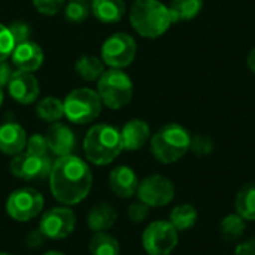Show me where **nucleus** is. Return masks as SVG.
I'll use <instances>...</instances> for the list:
<instances>
[{"label": "nucleus", "instance_id": "19", "mask_svg": "<svg viewBox=\"0 0 255 255\" xmlns=\"http://www.w3.org/2000/svg\"><path fill=\"white\" fill-rule=\"evenodd\" d=\"M91 12L105 24L118 22L126 13V3L124 0H91Z\"/></svg>", "mask_w": 255, "mask_h": 255}, {"label": "nucleus", "instance_id": "36", "mask_svg": "<svg viewBox=\"0 0 255 255\" xmlns=\"http://www.w3.org/2000/svg\"><path fill=\"white\" fill-rule=\"evenodd\" d=\"M235 255H255V238L241 242L235 250Z\"/></svg>", "mask_w": 255, "mask_h": 255}, {"label": "nucleus", "instance_id": "4", "mask_svg": "<svg viewBox=\"0 0 255 255\" xmlns=\"http://www.w3.org/2000/svg\"><path fill=\"white\" fill-rule=\"evenodd\" d=\"M191 143L190 131L181 124H166L151 137V152L154 158L163 164L179 161L188 151Z\"/></svg>", "mask_w": 255, "mask_h": 255}, {"label": "nucleus", "instance_id": "21", "mask_svg": "<svg viewBox=\"0 0 255 255\" xmlns=\"http://www.w3.org/2000/svg\"><path fill=\"white\" fill-rule=\"evenodd\" d=\"M235 209L245 221H255V182L245 184L236 193Z\"/></svg>", "mask_w": 255, "mask_h": 255}, {"label": "nucleus", "instance_id": "18", "mask_svg": "<svg viewBox=\"0 0 255 255\" xmlns=\"http://www.w3.org/2000/svg\"><path fill=\"white\" fill-rule=\"evenodd\" d=\"M120 133H121L123 149L126 151H137L143 148L151 137V128L148 123L143 120L128 121Z\"/></svg>", "mask_w": 255, "mask_h": 255}, {"label": "nucleus", "instance_id": "17", "mask_svg": "<svg viewBox=\"0 0 255 255\" xmlns=\"http://www.w3.org/2000/svg\"><path fill=\"white\" fill-rule=\"evenodd\" d=\"M27 145L25 130L16 123H6L0 126V152L6 155H18Z\"/></svg>", "mask_w": 255, "mask_h": 255}, {"label": "nucleus", "instance_id": "14", "mask_svg": "<svg viewBox=\"0 0 255 255\" xmlns=\"http://www.w3.org/2000/svg\"><path fill=\"white\" fill-rule=\"evenodd\" d=\"M10 57H12V64L18 70H25V72H34L43 63L42 48L31 40L15 45Z\"/></svg>", "mask_w": 255, "mask_h": 255}, {"label": "nucleus", "instance_id": "22", "mask_svg": "<svg viewBox=\"0 0 255 255\" xmlns=\"http://www.w3.org/2000/svg\"><path fill=\"white\" fill-rule=\"evenodd\" d=\"M197 218H199L197 209L190 203L178 205L169 214V223L178 232H185V230L193 229L197 223Z\"/></svg>", "mask_w": 255, "mask_h": 255}, {"label": "nucleus", "instance_id": "10", "mask_svg": "<svg viewBox=\"0 0 255 255\" xmlns=\"http://www.w3.org/2000/svg\"><path fill=\"white\" fill-rule=\"evenodd\" d=\"M137 199L149 208L167 206L176 194L175 184L163 175H151L139 182Z\"/></svg>", "mask_w": 255, "mask_h": 255}, {"label": "nucleus", "instance_id": "27", "mask_svg": "<svg viewBox=\"0 0 255 255\" xmlns=\"http://www.w3.org/2000/svg\"><path fill=\"white\" fill-rule=\"evenodd\" d=\"M36 114L40 120H43L46 123H57L64 115L63 102L57 97L48 96L37 103Z\"/></svg>", "mask_w": 255, "mask_h": 255}, {"label": "nucleus", "instance_id": "25", "mask_svg": "<svg viewBox=\"0 0 255 255\" xmlns=\"http://www.w3.org/2000/svg\"><path fill=\"white\" fill-rule=\"evenodd\" d=\"M75 70L84 81H96L103 75L105 63L94 55H82L78 58Z\"/></svg>", "mask_w": 255, "mask_h": 255}, {"label": "nucleus", "instance_id": "2", "mask_svg": "<svg viewBox=\"0 0 255 255\" xmlns=\"http://www.w3.org/2000/svg\"><path fill=\"white\" fill-rule=\"evenodd\" d=\"M131 27L146 39L163 36L173 24L169 6L160 0H134L130 7Z\"/></svg>", "mask_w": 255, "mask_h": 255}, {"label": "nucleus", "instance_id": "28", "mask_svg": "<svg viewBox=\"0 0 255 255\" xmlns=\"http://www.w3.org/2000/svg\"><path fill=\"white\" fill-rule=\"evenodd\" d=\"M91 12V6L85 0H70L66 6V19L72 24L84 22Z\"/></svg>", "mask_w": 255, "mask_h": 255}, {"label": "nucleus", "instance_id": "29", "mask_svg": "<svg viewBox=\"0 0 255 255\" xmlns=\"http://www.w3.org/2000/svg\"><path fill=\"white\" fill-rule=\"evenodd\" d=\"M215 145L214 140L206 136V134H196L191 136V143H190V151L196 157H208L214 152Z\"/></svg>", "mask_w": 255, "mask_h": 255}, {"label": "nucleus", "instance_id": "13", "mask_svg": "<svg viewBox=\"0 0 255 255\" xmlns=\"http://www.w3.org/2000/svg\"><path fill=\"white\" fill-rule=\"evenodd\" d=\"M7 91L12 96L13 100H16L21 105H30L36 102L39 97V82L36 76L31 72L25 70H16L13 72L9 84H7Z\"/></svg>", "mask_w": 255, "mask_h": 255}, {"label": "nucleus", "instance_id": "16", "mask_svg": "<svg viewBox=\"0 0 255 255\" xmlns=\"http://www.w3.org/2000/svg\"><path fill=\"white\" fill-rule=\"evenodd\" d=\"M109 187L121 199H130L136 194L139 179L136 172L128 166H118L109 175Z\"/></svg>", "mask_w": 255, "mask_h": 255}, {"label": "nucleus", "instance_id": "6", "mask_svg": "<svg viewBox=\"0 0 255 255\" xmlns=\"http://www.w3.org/2000/svg\"><path fill=\"white\" fill-rule=\"evenodd\" d=\"M102 100L99 93L90 88H76L70 91L64 102V115L75 124H88L102 112Z\"/></svg>", "mask_w": 255, "mask_h": 255}, {"label": "nucleus", "instance_id": "34", "mask_svg": "<svg viewBox=\"0 0 255 255\" xmlns=\"http://www.w3.org/2000/svg\"><path fill=\"white\" fill-rule=\"evenodd\" d=\"M31 1L33 6L42 15H55L64 4V0H31Z\"/></svg>", "mask_w": 255, "mask_h": 255}, {"label": "nucleus", "instance_id": "32", "mask_svg": "<svg viewBox=\"0 0 255 255\" xmlns=\"http://www.w3.org/2000/svg\"><path fill=\"white\" fill-rule=\"evenodd\" d=\"M15 48L12 34L9 28L3 24H0V61L6 60Z\"/></svg>", "mask_w": 255, "mask_h": 255}, {"label": "nucleus", "instance_id": "39", "mask_svg": "<svg viewBox=\"0 0 255 255\" xmlns=\"http://www.w3.org/2000/svg\"><path fill=\"white\" fill-rule=\"evenodd\" d=\"M3 91H1V88H0V106H1V103H3Z\"/></svg>", "mask_w": 255, "mask_h": 255}, {"label": "nucleus", "instance_id": "23", "mask_svg": "<svg viewBox=\"0 0 255 255\" xmlns=\"http://www.w3.org/2000/svg\"><path fill=\"white\" fill-rule=\"evenodd\" d=\"M203 9V0H172L169 10L173 22L190 21L196 18Z\"/></svg>", "mask_w": 255, "mask_h": 255}, {"label": "nucleus", "instance_id": "30", "mask_svg": "<svg viewBox=\"0 0 255 255\" xmlns=\"http://www.w3.org/2000/svg\"><path fill=\"white\" fill-rule=\"evenodd\" d=\"M7 28H9V31H10V34H12V39H13V43H15V45L30 40L31 28H30V25H28L27 22L15 21V22H12Z\"/></svg>", "mask_w": 255, "mask_h": 255}, {"label": "nucleus", "instance_id": "5", "mask_svg": "<svg viewBox=\"0 0 255 255\" xmlns=\"http://www.w3.org/2000/svg\"><path fill=\"white\" fill-rule=\"evenodd\" d=\"M97 93L105 106L121 109L133 99V82L121 69H111L99 78Z\"/></svg>", "mask_w": 255, "mask_h": 255}, {"label": "nucleus", "instance_id": "24", "mask_svg": "<svg viewBox=\"0 0 255 255\" xmlns=\"http://www.w3.org/2000/svg\"><path fill=\"white\" fill-rule=\"evenodd\" d=\"M247 230V221L238 214L226 215L220 223V235L226 242L239 241Z\"/></svg>", "mask_w": 255, "mask_h": 255}, {"label": "nucleus", "instance_id": "8", "mask_svg": "<svg viewBox=\"0 0 255 255\" xmlns=\"http://www.w3.org/2000/svg\"><path fill=\"white\" fill-rule=\"evenodd\" d=\"M136 52V40L127 33H114L102 45V60L112 69H123L131 64Z\"/></svg>", "mask_w": 255, "mask_h": 255}, {"label": "nucleus", "instance_id": "15", "mask_svg": "<svg viewBox=\"0 0 255 255\" xmlns=\"http://www.w3.org/2000/svg\"><path fill=\"white\" fill-rule=\"evenodd\" d=\"M46 142H48V148L52 154L58 155V157H64V155H70L72 151L75 149V143H76V137L73 134V131L60 123H54L48 131H46Z\"/></svg>", "mask_w": 255, "mask_h": 255}, {"label": "nucleus", "instance_id": "20", "mask_svg": "<svg viewBox=\"0 0 255 255\" xmlns=\"http://www.w3.org/2000/svg\"><path fill=\"white\" fill-rule=\"evenodd\" d=\"M117 218H118V214L112 205L99 203L94 208H91V211L88 212L87 223H88V227L94 233H97V232H106L112 229Z\"/></svg>", "mask_w": 255, "mask_h": 255}, {"label": "nucleus", "instance_id": "35", "mask_svg": "<svg viewBox=\"0 0 255 255\" xmlns=\"http://www.w3.org/2000/svg\"><path fill=\"white\" fill-rule=\"evenodd\" d=\"M12 75H13L12 66H10L6 60L0 61V88H1V87H7V84H9Z\"/></svg>", "mask_w": 255, "mask_h": 255}, {"label": "nucleus", "instance_id": "12", "mask_svg": "<svg viewBox=\"0 0 255 255\" xmlns=\"http://www.w3.org/2000/svg\"><path fill=\"white\" fill-rule=\"evenodd\" d=\"M76 226V215L72 209L63 208H52L46 211L39 223V232L42 236L60 241L70 236Z\"/></svg>", "mask_w": 255, "mask_h": 255}, {"label": "nucleus", "instance_id": "26", "mask_svg": "<svg viewBox=\"0 0 255 255\" xmlns=\"http://www.w3.org/2000/svg\"><path fill=\"white\" fill-rule=\"evenodd\" d=\"M90 253L91 255H120L121 250L114 236L105 232H97L90 241Z\"/></svg>", "mask_w": 255, "mask_h": 255}, {"label": "nucleus", "instance_id": "40", "mask_svg": "<svg viewBox=\"0 0 255 255\" xmlns=\"http://www.w3.org/2000/svg\"><path fill=\"white\" fill-rule=\"evenodd\" d=\"M0 255H10V254H7V253H0Z\"/></svg>", "mask_w": 255, "mask_h": 255}, {"label": "nucleus", "instance_id": "38", "mask_svg": "<svg viewBox=\"0 0 255 255\" xmlns=\"http://www.w3.org/2000/svg\"><path fill=\"white\" fill-rule=\"evenodd\" d=\"M43 255H64L63 253H58V251H48V253H45Z\"/></svg>", "mask_w": 255, "mask_h": 255}, {"label": "nucleus", "instance_id": "11", "mask_svg": "<svg viewBox=\"0 0 255 255\" xmlns=\"http://www.w3.org/2000/svg\"><path fill=\"white\" fill-rule=\"evenodd\" d=\"M52 161L48 155L31 154L28 151L15 155L10 161V173L24 181H37L48 178L52 169Z\"/></svg>", "mask_w": 255, "mask_h": 255}, {"label": "nucleus", "instance_id": "7", "mask_svg": "<svg viewBox=\"0 0 255 255\" xmlns=\"http://www.w3.org/2000/svg\"><path fill=\"white\" fill-rule=\"evenodd\" d=\"M178 242V230L166 220L151 223L142 235V247L148 255H170Z\"/></svg>", "mask_w": 255, "mask_h": 255}, {"label": "nucleus", "instance_id": "31", "mask_svg": "<svg viewBox=\"0 0 255 255\" xmlns=\"http://www.w3.org/2000/svg\"><path fill=\"white\" fill-rule=\"evenodd\" d=\"M149 206L145 205L143 202L137 200L134 203H131L128 206V211H127V215H128V220L134 224H139V223H143L148 215H149Z\"/></svg>", "mask_w": 255, "mask_h": 255}, {"label": "nucleus", "instance_id": "1", "mask_svg": "<svg viewBox=\"0 0 255 255\" xmlns=\"http://www.w3.org/2000/svg\"><path fill=\"white\" fill-rule=\"evenodd\" d=\"M54 199L63 205H78L91 191L93 173L88 164L76 155L58 157L49 173Z\"/></svg>", "mask_w": 255, "mask_h": 255}, {"label": "nucleus", "instance_id": "3", "mask_svg": "<svg viewBox=\"0 0 255 255\" xmlns=\"http://www.w3.org/2000/svg\"><path fill=\"white\" fill-rule=\"evenodd\" d=\"M121 151V133L109 124H97L91 127L84 139L85 157L96 166H106L112 163Z\"/></svg>", "mask_w": 255, "mask_h": 255}, {"label": "nucleus", "instance_id": "33", "mask_svg": "<svg viewBox=\"0 0 255 255\" xmlns=\"http://www.w3.org/2000/svg\"><path fill=\"white\" fill-rule=\"evenodd\" d=\"M27 151L31 154H39V155H48V142L46 137L42 134H33L27 140Z\"/></svg>", "mask_w": 255, "mask_h": 255}, {"label": "nucleus", "instance_id": "37", "mask_svg": "<svg viewBox=\"0 0 255 255\" xmlns=\"http://www.w3.org/2000/svg\"><path fill=\"white\" fill-rule=\"evenodd\" d=\"M247 64H248L250 70L255 75V48H253V49L250 51V54H248V57H247Z\"/></svg>", "mask_w": 255, "mask_h": 255}, {"label": "nucleus", "instance_id": "9", "mask_svg": "<svg viewBox=\"0 0 255 255\" xmlns=\"http://www.w3.org/2000/svg\"><path fill=\"white\" fill-rule=\"evenodd\" d=\"M43 197L34 188H19L10 193L6 200L7 215L19 223L36 218L43 209Z\"/></svg>", "mask_w": 255, "mask_h": 255}]
</instances>
